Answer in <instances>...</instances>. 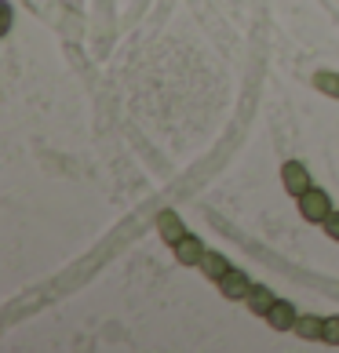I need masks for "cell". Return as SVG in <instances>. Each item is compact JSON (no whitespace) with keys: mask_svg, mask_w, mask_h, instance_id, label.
I'll return each mask as SVG.
<instances>
[{"mask_svg":"<svg viewBox=\"0 0 339 353\" xmlns=\"http://www.w3.org/2000/svg\"><path fill=\"white\" fill-rule=\"evenodd\" d=\"M296 317H299V313L292 310V303L278 299V303L270 306V313H267V324H270L273 332H292L296 328Z\"/></svg>","mask_w":339,"mask_h":353,"instance_id":"5","label":"cell"},{"mask_svg":"<svg viewBox=\"0 0 339 353\" xmlns=\"http://www.w3.org/2000/svg\"><path fill=\"white\" fill-rule=\"evenodd\" d=\"M230 270V263H226V255H219V252H204V259H201V273L204 277H212L215 284H219V277Z\"/></svg>","mask_w":339,"mask_h":353,"instance_id":"9","label":"cell"},{"mask_svg":"<svg viewBox=\"0 0 339 353\" xmlns=\"http://www.w3.org/2000/svg\"><path fill=\"white\" fill-rule=\"evenodd\" d=\"M332 212H336V208H332V197H329L325 190H314V186H310L307 193H299V215H303L307 222H321V226H325V219H329Z\"/></svg>","mask_w":339,"mask_h":353,"instance_id":"1","label":"cell"},{"mask_svg":"<svg viewBox=\"0 0 339 353\" xmlns=\"http://www.w3.org/2000/svg\"><path fill=\"white\" fill-rule=\"evenodd\" d=\"M325 233H329L332 241H339V212H332L329 219H325Z\"/></svg>","mask_w":339,"mask_h":353,"instance_id":"12","label":"cell"},{"mask_svg":"<svg viewBox=\"0 0 339 353\" xmlns=\"http://www.w3.org/2000/svg\"><path fill=\"white\" fill-rule=\"evenodd\" d=\"M325 343L339 346V313H336V317H325Z\"/></svg>","mask_w":339,"mask_h":353,"instance_id":"11","label":"cell"},{"mask_svg":"<svg viewBox=\"0 0 339 353\" xmlns=\"http://www.w3.org/2000/svg\"><path fill=\"white\" fill-rule=\"evenodd\" d=\"M314 88L325 91V95H336V99H339V73H332V70L314 73Z\"/></svg>","mask_w":339,"mask_h":353,"instance_id":"10","label":"cell"},{"mask_svg":"<svg viewBox=\"0 0 339 353\" xmlns=\"http://www.w3.org/2000/svg\"><path fill=\"white\" fill-rule=\"evenodd\" d=\"M172 252H175V263L179 266H201V259L208 248L201 244V237H193V233H186L179 244H172Z\"/></svg>","mask_w":339,"mask_h":353,"instance_id":"3","label":"cell"},{"mask_svg":"<svg viewBox=\"0 0 339 353\" xmlns=\"http://www.w3.org/2000/svg\"><path fill=\"white\" fill-rule=\"evenodd\" d=\"M281 182H284V190L289 193H307L310 190V172H307V164L303 161H284V168H281Z\"/></svg>","mask_w":339,"mask_h":353,"instance_id":"2","label":"cell"},{"mask_svg":"<svg viewBox=\"0 0 339 353\" xmlns=\"http://www.w3.org/2000/svg\"><path fill=\"white\" fill-rule=\"evenodd\" d=\"M292 332L299 339H307V343H318V339H325V317H318V313H299Z\"/></svg>","mask_w":339,"mask_h":353,"instance_id":"7","label":"cell"},{"mask_svg":"<svg viewBox=\"0 0 339 353\" xmlns=\"http://www.w3.org/2000/svg\"><path fill=\"white\" fill-rule=\"evenodd\" d=\"M244 303H249V310L255 313V317H267L270 306L278 303V299H273V292H270L267 284H252V292H249V299H244Z\"/></svg>","mask_w":339,"mask_h":353,"instance_id":"8","label":"cell"},{"mask_svg":"<svg viewBox=\"0 0 339 353\" xmlns=\"http://www.w3.org/2000/svg\"><path fill=\"white\" fill-rule=\"evenodd\" d=\"M219 292H223L226 299H249L252 292V281H249V273H241V270H226L223 277H219Z\"/></svg>","mask_w":339,"mask_h":353,"instance_id":"4","label":"cell"},{"mask_svg":"<svg viewBox=\"0 0 339 353\" xmlns=\"http://www.w3.org/2000/svg\"><path fill=\"white\" fill-rule=\"evenodd\" d=\"M157 230H161V237H164V244H179L182 237H186V222H182L175 212H161L157 215Z\"/></svg>","mask_w":339,"mask_h":353,"instance_id":"6","label":"cell"}]
</instances>
